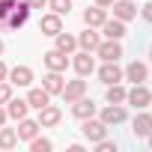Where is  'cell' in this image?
Segmentation results:
<instances>
[{
	"instance_id": "cell-1",
	"label": "cell",
	"mask_w": 152,
	"mask_h": 152,
	"mask_svg": "<svg viewBox=\"0 0 152 152\" xmlns=\"http://www.w3.org/2000/svg\"><path fill=\"white\" fill-rule=\"evenodd\" d=\"M27 18H30L27 0H15V6H12V12H9V18H6V27H9V30H21V27L27 24Z\"/></svg>"
},
{
	"instance_id": "cell-2",
	"label": "cell",
	"mask_w": 152,
	"mask_h": 152,
	"mask_svg": "<svg viewBox=\"0 0 152 152\" xmlns=\"http://www.w3.org/2000/svg\"><path fill=\"white\" fill-rule=\"evenodd\" d=\"M125 102H128L131 107L143 110V107H149V104H152V93H149L143 84H134V90H131V93H125Z\"/></svg>"
},
{
	"instance_id": "cell-3",
	"label": "cell",
	"mask_w": 152,
	"mask_h": 152,
	"mask_svg": "<svg viewBox=\"0 0 152 152\" xmlns=\"http://www.w3.org/2000/svg\"><path fill=\"white\" fill-rule=\"evenodd\" d=\"M96 54H99L104 63H116V60L122 57V45H119V39H107V42H99Z\"/></svg>"
},
{
	"instance_id": "cell-4",
	"label": "cell",
	"mask_w": 152,
	"mask_h": 152,
	"mask_svg": "<svg viewBox=\"0 0 152 152\" xmlns=\"http://www.w3.org/2000/svg\"><path fill=\"white\" fill-rule=\"evenodd\" d=\"M84 137L87 140H93V143H99L102 137H107V125L102 122V119H84Z\"/></svg>"
},
{
	"instance_id": "cell-5",
	"label": "cell",
	"mask_w": 152,
	"mask_h": 152,
	"mask_svg": "<svg viewBox=\"0 0 152 152\" xmlns=\"http://www.w3.org/2000/svg\"><path fill=\"white\" fill-rule=\"evenodd\" d=\"M60 119H63V110L60 107H54V104L39 107V125L42 128H54V125H60Z\"/></svg>"
},
{
	"instance_id": "cell-6",
	"label": "cell",
	"mask_w": 152,
	"mask_h": 152,
	"mask_svg": "<svg viewBox=\"0 0 152 152\" xmlns=\"http://www.w3.org/2000/svg\"><path fill=\"white\" fill-rule=\"evenodd\" d=\"M69 104L72 102H78V99H84L87 96V81H69V84H63V93H60Z\"/></svg>"
},
{
	"instance_id": "cell-7",
	"label": "cell",
	"mask_w": 152,
	"mask_h": 152,
	"mask_svg": "<svg viewBox=\"0 0 152 152\" xmlns=\"http://www.w3.org/2000/svg\"><path fill=\"white\" fill-rule=\"evenodd\" d=\"M110 9H113V18H119V21H131V18L137 15L134 0H113Z\"/></svg>"
},
{
	"instance_id": "cell-8",
	"label": "cell",
	"mask_w": 152,
	"mask_h": 152,
	"mask_svg": "<svg viewBox=\"0 0 152 152\" xmlns=\"http://www.w3.org/2000/svg\"><path fill=\"white\" fill-rule=\"evenodd\" d=\"M39 30H42V36H57V33L63 30V15H57V12H51V15H42V21H39Z\"/></svg>"
},
{
	"instance_id": "cell-9",
	"label": "cell",
	"mask_w": 152,
	"mask_h": 152,
	"mask_svg": "<svg viewBox=\"0 0 152 152\" xmlns=\"http://www.w3.org/2000/svg\"><path fill=\"white\" fill-rule=\"evenodd\" d=\"M72 66H75V72H78L81 78H87V75H93V69H96V60L90 57V51H81V54H75Z\"/></svg>"
},
{
	"instance_id": "cell-10",
	"label": "cell",
	"mask_w": 152,
	"mask_h": 152,
	"mask_svg": "<svg viewBox=\"0 0 152 152\" xmlns=\"http://www.w3.org/2000/svg\"><path fill=\"white\" fill-rule=\"evenodd\" d=\"M9 84L12 87H30L33 84V69L30 66H15L9 72Z\"/></svg>"
},
{
	"instance_id": "cell-11",
	"label": "cell",
	"mask_w": 152,
	"mask_h": 152,
	"mask_svg": "<svg viewBox=\"0 0 152 152\" xmlns=\"http://www.w3.org/2000/svg\"><path fill=\"white\" fill-rule=\"evenodd\" d=\"M45 66L51 69V72H66L69 69V54H63V51H48L45 54Z\"/></svg>"
},
{
	"instance_id": "cell-12",
	"label": "cell",
	"mask_w": 152,
	"mask_h": 152,
	"mask_svg": "<svg viewBox=\"0 0 152 152\" xmlns=\"http://www.w3.org/2000/svg\"><path fill=\"white\" fill-rule=\"evenodd\" d=\"M125 107L122 104H107L104 110H102V122L104 125H119V122H125Z\"/></svg>"
},
{
	"instance_id": "cell-13",
	"label": "cell",
	"mask_w": 152,
	"mask_h": 152,
	"mask_svg": "<svg viewBox=\"0 0 152 152\" xmlns=\"http://www.w3.org/2000/svg\"><path fill=\"white\" fill-rule=\"evenodd\" d=\"M122 78H128L131 84H143L146 78H149V69H146V63H128V69L122 72Z\"/></svg>"
},
{
	"instance_id": "cell-14",
	"label": "cell",
	"mask_w": 152,
	"mask_h": 152,
	"mask_svg": "<svg viewBox=\"0 0 152 152\" xmlns=\"http://www.w3.org/2000/svg\"><path fill=\"white\" fill-rule=\"evenodd\" d=\"M27 110H30L27 99H9V102H6V113H9V119H15V122H21V119L27 116Z\"/></svg>"
},
{
	"instance_id": "cell-15",
	"label": "cell",
	"mask_w": 152,
	"mask_h": 152,
	"mask_svg": "<svg viewBox=\"0 0 152 152\" xmlns=\"http://www.w3.org/2000/svg\"><path fill=\"white\" fill-rule=\"evenodd\" d=\"M27 104L39 110V107H45V104H51V93H48L45 87H33V90L27 93Z\"/></svg>"
},
{
	"instance_id": "cell-16",
	"label": "cell",
	"mask_w": 152,
	"mask_h": 152,
	"mask_svg": "<svg viewBox=\"0 0 152 152\" xmlns=\"http://www.w3.org/2000/svg\"><path fill=\"white\" fill-rule=\"evenodd\" d=\"M131 131H134V137H149V131H152V113H137L134 122H131Z\"/></svg>"
},
{
	"instance_id": "cell-17",
	"label": "cell",
	"mask_w": 152,
	"mask_h": 152,
	"mask_svg": "<svg viewBox=\"0 0 152 152\" xmlns=\"http://www.w3.org/2000/svg\"><path fill=\"white\" fill-rule=\"evenodd\" d=\"M99 78H102V84H119L122 81V69L116 63H104L99 69Z\"/></svg>"
},
{
	"instance_id": "cell-18",
	"label": "cell",
	"mask_w": 152,
	"mask_h": 152,
	"mask_svg": "<svg viewBox=\"0 0 152 152\" xmlns=\"http://www.w3.org/2000/svg\"><path fill=\"white\" fill-rule=\"evenodd\" d=\"M42 87H45L51 96H60V93H63V72H51V69H48V75L42 78Z\"/></svg>"
},
{
	"instance_id": "cell-19",
	"label": "cell",
	"mask_w": 152,
	"mask_h": 152,
	"mask_svg": "<svg viewBox=\"0 0 152 152\" xmlns=\"http://www.w3.org/2000/svg\"><path fill=\"white\" fill-rule=\"evenodd\" d=\"M39 128H42V125H39V119H27V116H24V119H21V125H18L15 131H18V140H33V137L39 134Z\"/></svg>"
},
{
	"instance_id": "cell-20",
	"label": "cell",
	"mask_w": 152,
	"mask_h": 152,
	"mask_svg": "<svg viewBox=\"0 0 152 152\" xmlns=\"http://www.w3.org/2000/svg\"><path fill=\"white\" fill-rule=\"evenodd\" d=\"M72 113L78 116V119H90V116L96 113L93 99H78V102H72Z\"/></svg>"
},
{
	"instance_id": "cell-21",
	"label": "cell",
	"mask_w": 152,
	"mask_h": 152,
	"mask_svg": "<svg viewBox=\"0 0 152 152\" xmlns=\"http://www.w3.org/2000/svg\"><path fill=\"white\" fill-rule=\"evenodd\" d=\"M104 21H107V12H104L102 6H93V9L84 12V24H87V27H102Z\"/></svg>"
},
{
	"instance_id": "cell-22",
	"label": "cell",
	"mask_w": 152,
	"mask_h": 152,
	"mask_svg": "<svg viewBox=\"0 0 152 152\" xmlns=\"http://www.w3.org/2000/svg\"><path fill=\"white\" fill-rule=\"evenodd\" d=\"M102 30H104V36H107V39H122V36H125V21H119V18L104 21V24H102Z\"/></svg>"
},
{
	"instance_id": "cell-23",
	"label": "cell",
	"mask_w": 152,
	"mask_h": 152,
	"mask_svg": "<svg viewBox=\"0 0 152 152\" xmlns=\"http://www.w3.org/2000/svg\"><path fill=\"white\" fill-rule=\"evenodd\" d=\"M99 42H102V39H99V33H96L93 27H87V30L78 36V45H81L84 51H96V48H99Z\"/></svg>"
},
{
	"instance_id": "cell-24",
	"label": "cell",
	"mask_w": 152,
	"mask_h": 152,
	"mask_svg": "<svg viewBox=\"0 0 152 152\" xmlns=\"http://www.w3.org/2000/svg\"><path fill=\"white\" fill-rule=\"evenodd\" d=\"M54 39H57V51H63V54H72L75 48H78V39L69 36V33H63V30H60Z\"/></svg>"
},
{
	"instance_id": "cell-25",
	"label": "cell",
	"mask_w": 152,
	"mask_h": 152,
	"mask_svg": "<svg viewBox=\"0 0 152 152\" xmlns=\"http://www.w3.org/2000/svg\"><path fill=\"white\" fill-rule=\"evenodd\" d=\"M18 146V131L0 125V149H15Z\"/></svg>"
},
{
	"instance_id": "cell-26",
	"label": "cell",
	"mask_w": 152,
	"mask_h": 152,
	"mask_svg": "<svg viewBox=\"0 0 152 152\" xmlns=\"http://www.w3.org/2000/svg\"><path fill=\"white\" fill-rule=\"evenodd\" d=\"M107 102L110 104H122L125 102V90L119 84H107Z\"/></svg>"
},
{
	"instance_id": "cell-27",
	"label": "cell",
	"mask_w": 152,
	"mask_h": 152,
	"mask_svg": "<svg viewBox=\"0 0 152 152\" xmlns=\"http://www.w3.org/2000/svg\"><path fill=\"white\" fill-rule=\"evenodd\" d=\"M30 149H33V152H51L54 143H51L48 137H33V140H30Z\"/></svg>"
},
{
	"instance_id": "cell-28",
	"label": "cell",
	"mask_w": 152,
	"mask_h": 152,
	"mask_svg": "<svg viewBox=\"0 0 152 152\" xmlns=\"http://www.w3.org/2000/svg\"><path fill=\"white\" fill-rule=\"evenodd\" d=\"M48 6H51L57 15H69V12H72V0H48Z\"/></svg>"
},
{
	"instance_id": "cell-29",
	"label": "cell",
	"mask_w": 152,
	"mask_h": 152,
	"mask_svg": "<svg viewBox=\"0 0 152 152\" xmlns=\"http://www.w3.org/2000/svg\"><path fill=\"white\" fill-rule=\"evenodd\" d=\"M12 6H15V0H0V27H6V18H9Z\"/></svg>"
},
{
	"instance_id": "cell-30",
	"label": "cell",
	"mask_w": 152,
	"mask_h": 152,
	"mask_svg": "<svg viewBox=\"0 0 152 152\" xmlns=\"http://www.w3.org/2000/svg\"><path fill=\"white\" fill-rule=\"evenodd\" d=\"M12 99V84H6V81H0V104H6Z\"/></svg>"
},
{
	"instance_id": "cell-31",
	"label": "cell",
	"mask_w": 152,
	"mask_h": 152,
	"mask_svg": "<svg viewBox=\"0 0 152 152\" xmlns=\"http://www.w3.org/2000/svg\"><path fill=\"white\" fill-rule=\"evenodd\" d=\"M96 149H99V152H116V143L107 140V137H102V140L96 143Z\"/></svg>"
},
{
	"instance_id": "cell-32",
	"label": "cell",
	"mask_w": 152,
	"mask_h": 152,
	"mask_svg": "<svg viewBox=\"0 0 152 152\" xmlns=\"http://www.w3.org/2000/svg\"><path fill=\"white\" fill-rule=\"evenodd\" d=\"M45 3H48V0H27V6H30V9H42Z\"/></svg>"
},
{
	"instance_id": "cell-33",
	"label": "cell",
	"mask_w": 152,
	"mask_h": 152,
	"mask_svg": "<svg viewBox=\"0 0 152 152\" xmlns=\"http://www.w3.org/2000/svg\"><path fill=\"white\" fill-rule=\"evenodd\" d=\"M143 18L152 24V3H146V6H143Z\"/></svg>"
},
{
	"instance_id": "cell-34",
	"label": "cell",
	"mask_w": 152,
	"mask_h": 152,
	"mask_svg": "<svg viewBox=\"0 0 152 152\" xmlns=\"http://www.w3.org/2000/svg\"><path fill=\"white\" fill-rule=\"evenodd\" d=\"M6 78H9V69H6L3 63H0V81H6Z\"/></svg>"
},
{
	"instance_id": "cell-35",
	"label": "cell",
	"mask_w": 152,
	"mask_h": 152,
	"mask_svg": "<svg viewBox=\"0 0 152 152\" xmlns=\"http://www.w3.org/2000/svg\"><path fill=\"white\" fill-rule=\"evenodd\" d=\"M6 119H9V113H6V107H0V125H6Z\"/></svg>"
},
{
	"instance_id": "cell-36",
	"label": "cell",
	"mask_w": 152,
	"mask_h": 152,
	"mask_svg": "<svg viewBox=\"0 0 152 152\" xmlns=\"http://www.w3.org/2000/svg\"><path fill=\"white\" fill-rule=\"evenodd\" d=\"M110 3H113V0H96V6H102V9H107Z\"/></svg>"
},
{
	"instance_id": "cell-37",
	"label": "cell",
	"mask_w": 152,
	"mask_h": 152,
	"mask_svg": "<svg viewBox=\"0 0 152 152\" xmlns=\"http://www.w3.org/2000/svg\"><path fill=\"white\" fill-rule=\"evenodd\" d=\"M3 48H6V45H3V39H0V54H3Z\"/></svg>"
},
{
	"instance_id": "cell-38",
	"label": "cell",
	"mask_w": 152,
	"mask_h": 152,
	"mask_svg": "<svg viewBox=\"0 0 152 152\" xmlns=\"http://www.w3.org/2000/svg\"><path fill=\"white\" fill-rule=\"evenodd\" d=\"M149 146H152V131H149Z\"/></svg>"
},
{
	"instance_id": "cell-39",
	"label": "cell",
	"mask_w": 152,
	"mask_h": 152,
	"mask_svg": "<svg viewBox=\"0 0 152 152\" xmlns=\"http://www.w3.org/2000/svg\"><path fill=\"white\" fill-rule=\"evenodd\" d=\"M149 60H152V48H149Z\"/></svg>"
}]
</instances>
